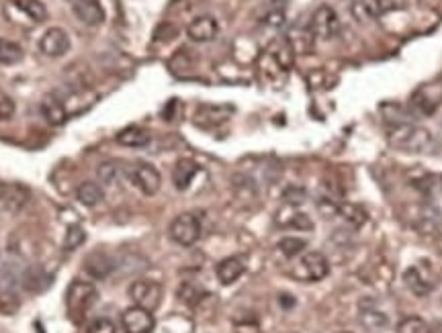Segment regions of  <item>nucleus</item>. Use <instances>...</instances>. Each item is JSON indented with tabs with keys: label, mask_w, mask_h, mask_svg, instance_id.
<instances>
[{
	"label": "nucleus",
	"mask_w": 442,
	"mask_h": 333,
	"mask_svg": "<svg viewBox=\"0 0 442 333\" xmlns=\"http://www.w3.org/2000/svg\"><path fill=\"white\" fill-rule=\"evenodd\" d=\"M87 333H115V323L106 317H99L87 325Z\"/></svg>",
	"instance_id": "473e14b6"
},
{
	"label": "nucleus",
	"mask_w": 442,
	"mask_h": 333,
	"mask_svg": "<svg viewBox=\"0 0 442 333\" xmlns=\"http://www.w3.org/2000/svg\"><path fill=\"white\" fill-rule=\"evenodd\" d=\"M385 4L383 0H353L350 15L356 23H371L383 15Z\"/></svg>",
	"instance_id": "4468645a"
},
{
	"label": "nucleus",
	"mask_w": 442,
	"mask_h": 333,
	"mask_svg": "<svg viewBox=\"0 0 442 333\" xmlns=\"http://www.w3.org/2000/svg\"><path fill=\"white\" fill-rule=\"evenodd\" d=\"M387 141L391 147L407 154H432L436 149L434 135L424 127L414 123L393 125L387 133Z\"/></svg>",
	"instance_id": "f257e3e1"
},
{
	"label": "nucleus",
	"mask_w": 442,
	"mask_h": 333,
	"mask_svg": "<svg viewBox=\"0 0 442 333\" xmlns=\"http://www.w3.org/2000/svg\"><path fill=\"white\" fill-rule=\"evenodd\" d=\"M18 309V297L13 290H0V313L13 315Z\"/></svg>",
	"instance_id": "c756f323"
},
{
	"label": "nucleus",
	"mask_w": 442,
	"mask_h": 333,
	"mask_svg": "<svg viewBox=\"0 0 442 333\" xmlns=\"http://www.w3.org/2000/svg\"><path fill=\"white\" fill-rule=\"evenodd\" d=\"M99 300V290L92 282L74 281L66 293V309L74 323H82Z\"/></svg>",
	"instance_id": "f03ea898"
},
{
	"label": "nucleus",
	"mask_w": 442,
	"mask_h": 333,
	"mask_svg": "<svg viewBox=\"0 0 442 333\" xmlns=\"http://www.w3.org/2000/svg\"><path fill=\"white\" fill-rule=\"evenodd\" d=\"M99 180L106 184V186H111V184H115L117 182V168H115V164H101V168H99Z\"/></svg>",
	"instance_id": "72a5a7b5"
},
{
	"label": "nucleus",
	"mask_w": 442,
	"mask_h": 333,
	"mask_svg": "<svg viewBox=\"0 0 442 333\" xmlns=\"http://www.w3.org/2000/svg\"><path fill=\"white\" fill-rule=\"evenodd\" d=\"M338 215L353 229L363 227L367 223V219H369L367 210L363 209L360 205H356V203H340V213Z\"/></svg>",
	"instance_id": "5701e85b"
},
{
	"label": "nucleus",
	"mask_w": 442,
	"mask_h": 333,
	"mask_svg": "<svg viewBox=\"0 0 442 333\" xmlns=\"http://www.w3.org/2000/svg\"><path fill=\"white\" fill-rule=\"evenodd\" d=\"M381 115H383L385 123H389L391 127L414 121V113H409L406 106L397 105V103H385L381 106Z\"/></svg>",
	"instance_id": "4be33fe9"
},
{
	"label": "nucleus",
	"mask_w": 442,
	"mask_h": 333,
	"mask_svg": "<svg viewBox=\"0 0 442 333\" xmlns=\"http://www.w3.org/2000/svg\"><path fill=\"white\" fill-rule=\"evenodd\" d=\"M76 198H78V203L80 205H84V207H96L103 198H105V193H103V188H101V184H96V182H82L78 188H76Z\"/></svg>",
	"instance_id": "412c9836"
},
{
	"label": "nucleus",
	"mask_w": 442,
	"mask_h": 333,
	"mask_svg": "<svg viewBox=\"0 0 442 333\" xmlns=\"http://www.w3.org/2000/svg\"><path fill=\"white\" fill-rule=\"evenodd\" d=\"M152 141V135L142 127H125L117 133V143L123 147H145Z\"/></svg>",
	"instance_id": "aec40b11"
},
{
	"label": "nucleus",
	"mask_w": 442,
	"mask_h": 333,
	"mask_svg": "<svg viewBox=\"0 0 442 333\" xmlns=\"http://www.w3.org/2000/svg\"><path fill=\"white\" fill-rule=\"evenodd\" d=\"M13 4L33 23H43L48 18V9L41 0H15Z\"/></svg>",
	"instance_id": "393cba45"
},
{
	"label": "nucleus",
	"mask_w": 442,
	"mask_h": 333,
	"mask_svg": "<svg viewBox=\"0 0 442 333\" xmlns=\"http://www.w3.org/2000/svg\"><path fill=\"white\" fill-rule=\"evenodd\" d=\"M180 298L184 300V303H189V305H195L197 303V298H201V295H203V290L201 288H197L195 284H191V282H187V284H182L180 286Z\"/></svg>",
	"instance_id": "f704fd0d"
},
{
	"label": "nucleus",
	"mask_w": 442,
	"mask_h": 333,
	"mask_svg": "<svg viewBox=\"0 0 442 333\" xmlns=\"http://www.w3.org/2000/svg\"><path fill=\"white\" fill-rule=\"evenodd\" d=\"M305 247H307V242L305 239H301V237H283L279 244H277V249L287 256V258H297L301 256L303 252H305Z\"/></svg>",
	"instance_id": "bb28decb"
},
{
	"label": "nucleus",
	"mask_w": 442,
	"mask_h": 333,
	"mask_svg": "<svg viewBox=\"0 0 442 333\" xmlns=\"http://www.w3.org/2000/svg\"><path fill=\"white\" fill-rule=\"evenodd\" d=\"M87 242V231L80 225H70L66 235H64V249L66 252H74Z\"/></svg>",
	"instance_id": "c85d7f7f"
},
{
	"label": "nucleus",
	"mask_w": 442,
	"mask_h": 333,
	"mask_svg": "<svg viewBox=\"0 0 442 333\" xmlns=\"http://www.w3.org/2000/svg\"><path fill=\"white\" fill-rule=\"evenodd\" d=\"M404 281L406 286L416 295V297H426L432 293L434 288V281L430 278V274H426L420 266H411L404 272Z\"/></svg>",
	"instance_id": "ddd939ff"
},
{
	"label": "nucleus",
	"mask_w": 442,
	"mask_h": 333,
	"mask_svg": "<svg viewBox=\"0 0 442 333\" xmlns=\"http://www.w3.org/2000/svg\"><path fill=\"white\" fill-rule=\"evenodd\" d=\"M41 115L43 119L48 121L53 127L62 125L66 119H68V111H66V105L62 98H57L55 94H48L43 101H41Z\"/></svg>",
	"instance_id": "dca6fc26"
},
{
	"label": "nucleus",
	"mask_w": 442,
	"mask_h": 333,
	"mask_svg": "<svg viewBox=\"0 0 442 333\" xmlns=\"http://www.w3.org/2000/svg\"><path fill=\"white\" fill-rule=\"evenodd\" d=\"M397 333H432L430 325L426 323L422 317L409 315L404 317L397 325Z\"/></svg>",
	"instance_id": "cd10ccee"
},
{
	"label": "nucleus",
	"mask_w": 442,
	"mask_h": 333,
	"mask_svg": "<svg viewBox=\"0 0 442 333\" xmlns=\"http://www.w3.org/2000/svg\"><path fill=\"white\" fill-rule=\"evenodd\" d=\"M87 270L94 278H105L106 274L113 270V264H111V258H106L103 254H94L87 260Z\"/></svg>",
	"instance_id": "a878e982"
},
{
	"label": "nucleus",
	"mask_w": 442,
	"mask_h": 333,
	"mask_svg": "<svg viewBox=\"0 0 442 333\" xmlns=\"http://www.w3.org/2000/svg\"><path fill=\"white\" fill-rule=\"evenodd\" d=\"M121 325H123L125 333H152L156 327V319L152 315V311L133 305L123 311Z\"/></svg>",
	"instance_id": "1a4fd4ad"
},
{
	"label": "nucleus",
	"mask_w": 442,
	"mask_h": 333,
	"mask_svg": "<svg viewBox=\"0 0 442 333\" xmlns=\"http://www.w3.org/2000/svg\"><path fill=\"white\" fill-rule=\"evenodd\" d=\"M15 111H17L15 101H13L6 92H2V90H0V121H9V119H13V117H15Z\"/></svg>",
	"instance_id": "7c9ffc66"
},
{
	"label": "nucleus",
	"mask_w": 442,
	"mask_h": 333,
	"mask_svg": "<svg viewBox=\"0 0 442 333\" xmlns=\"http://www.w3.org/2000/svg\"><path fill=\"white\" fill-rule=\"evenodd\" d=\"M318 210L324 215V217H336L338 213H340V203L334 201L332 196H321L318 201Z\"/></svg>",
	"instance_id": "2f4dec72"
},
{
	"label": "nucleus",
	"mask_w": 442,
	"mask_h": 333,
	"mask_svg": "<svg viewBox=\"0 0 442 333\" xmlns=\"http://www.w3.org/2000/svg\"><path fill=\"white\" fill-rule=\"evenodd\" d=\"M309 31L311 35L318 37L321 41H330L340 33V18L338 13L330 4H321L314 11V15L309 18Z\"/></svg>",
	"instance_id": "39448f33"
},
{
	"label": "nucleus",
	"mask_w": 442,
	"mask_h": 333,
	"mask_svg": "<svg viewBox=\"0 0 442 333\" xmlns=\"http://www.w3.org/2000/svg\"><path fill=\"white\" fill-rule=\"evenodd\" d=\"M266 21H268V25H272V27H281L284 23V15L281 11H275V13H270V15L266 17Z\"/></svg>",
	"instance_id": "c9c22d12"
},
{
	"label": "nucleus",
	"mask_w": 442,
	"mask_h": 333,
	"mask_svg": "<svg viewBox=\"0 0 442 333\" xmlns=\"http://www.w3.org/2000/svg\"><path fill=\"white\" fill-rule=\"evenodd\" d=\"M244 272H246V264L238 256H230V258L221 260V262L217 264V268H215L217 281L221 282V284H226V286L233 284Z\"/></svg>",
	"instance_id": "2eb2a0df"
},
{
	"label": "nucleus",
	"mask_w": 442,
	"mask_h": 333,
	"mask_svg": "<svg viewBox=\"0 0 442 333\" xmlns=\"http://www.w3.org/2000/svg\"><path fill=\"white\" fill-rule=\"evenodd\" d=\"M338 333H350V332H338Z\"/></svg>",
	"instance_id": "4c0bfd02"
},
{
	"label": "nucleus",
	"mask_w": 442,
	"mask_h": 333,
	"mask_svg": "<svg viewBox=\"0 0 442 333\" xmlns=\"http://www.w3.org/2000/svg\"><path fill=\"white\" fill-rule=\"evenodd\" d=\"M129 178L145 196H154L162 186V176L152 164H136L129 172Z\"/></svg>",
	"instance_id": "6e6552de"
},
{
	"label": "nucleus",
	"mask_w": 442,
	"mask_h": 333,
	"mask_svg": "<svg viewBox=\"0 0 442 333\" xmlns=\"http://www.w3.org/2000/svg\"><path fill=\"white\" fill-rule=\"evenodd\" d=\"M129 297L133 305L156 311L162 303V286L156 281H133L129 284Z\"/></svg>",
	"instance_id": "423d86ee"
},
{
	"label": "nucleus",
	"mask_w": 442,
	"mask_h": 333,
	"mask_svg": "<svg viewBox=\"0 0 442 333\" xmlns=\"http://www.w3.org/2000/svg\"><path fill=\"white\" fill-rule=\"evenodd\" d=\"M168 233H170V239L178 246H195L199 237H201V221L193 213H182V215L172 219Z\"/></svg>",
	"instance_id": "20e7f679"
},
{
	"label": "nucleus",
	"mask_w": 442,
	"mask_h": 333,
	"mask_svg": "<svg viewBox=\"0 0 442 333\" xmlns=\"http://www.w3.org/2000/svg\"><path fill=\"white\" fill-rule=\"evenodd\" d=\"M358 321H360L363 327L369 329V332H381V329L389 327V317L385 315L381 309L372 307V305H360Z\"/></svg>",
	"instance_id": "6ab92c4d"
},
{
	"label": "nucleus",
	"mask_w": 442,
	"mask_h": 333,
	"mask_svg": "<svg viewBox=\"0 0 442 333\" xmlns=\"http://www.w3.org/2000/svg\"><path fill=\"white\" fill-rule=\"evenodd\" d=\"M72 11L80 23L89 27H96L105 21V11H103L101 0H76L72 4Z\"/></svg>",
	"instance_id": "9b49d317"
},
{
	"label": "nucleus",
	"mask_w": 442,
	"mask_h": 333,
	"mask_svg": "<svg viewBox=\"0 0 442 333\" xmlns=\"http://www.w3.org/2000/svg\"><path fill=\"white\" fill-rule=\"evenodd\" d=\"M199 172V164L195 159L182 158L178 159L175 170H172V182H175V188L177 191H187L193 182V178Z\"/></svg>",
	"instance_id": "f3484780"
},
{
	"label": "nucleus",
	"mask_w": 442,
	"mask_h": 333,
	"mask_svg": "<svg viewBox=\"0 0 442 333\" xmlns=\"http://www.w3.org/2000/svg\"><path fill=\"white\" fill-rule=\"evenodd\" d=\"M23 57H25V52L18 43L0 37V64L2 66H15L18 62H23Z\"/></svg>",
	"instance_id": "b1692460"
},
{
	"label": "nucleus",
	"mask_w": 442,
	"mask_h": 333,
	"mask_svg": "<svg viewBox=\"0 0 442 333\" xmlns=\"http://www.w3.org/2000/svg\"><path fill=\"white\" fill-rule=\"evenodd\" d=\"M70 35L62 27L48 29L39 39V52L43 53V55H48V57H62V55H66V53L70 52Z\"/></svg>",
	"instance_id": "0eeeda50"
},
{
	"label": "nucleus",
	"mask_w": 442,
	"mask_h": 333,
	"mask_svg": "<svg viewBox=\"0 0 442 333\" xmlns=\"http://www.w3.org/2000/svg\"><path fill=\"white\" fill-rule=\"evenodd\" d=\"M330 274V262L321 252H303L291 266V276L299 282H319Z\"/></svg>",
	"instance_id": "7ed1b4c3"
},
{
	"label": "nucleus",
	"mask_w": 442,
	"mask_h": 333,
	"mask_svg": "<svg viewBox=\"0 0 442 333\" xmlns=\"http://www.w3.org/2000/svg\"><path fill=\"white\" fill-rule=\"evenodd\" d=\"M27 203V191L17 184L0 182V209L17 210Z\"/></svg>",
	"instance_id": "a211bd4d"
},
{
	"label": "nucleus",
	"mask_w": 442,
	"mask_h": 333,
	"mask_svg": "<svg viewBox=\"0 0 442 333\" xmlns=\"http://www.w3.org/2000/svg\"><path fill=\"white\" fill-rule=\"evenodd\" d=\"M219 33V25L217 21L209 15H203V17L193 18L187 27V35L191 41L195 43H207V41H213Z\"/></svg>",
	"instance_id": "9d476101"
},
{
	"label": "nucleus",
	"mask_w": 442,
	"mask_h": 333,
	"mask_svg": "<svg viewBox=\"0 0 442 333\" xmlns=\"http://www.w3.org/2000/svg\"><path fill=\"white\" fill-rule=\"evenodd\" d=\"M68 2H72V4H74V2H76V0H68Z\"/></svg>",
	"instance_id": "e433bc0d"
},
{
	"label": "nucleus",
	"mask_w": 442,
	"mask_h": 333,
	"mask_svg": "<svg viewBox=\"0 0 442 333\" xmlns=\"http://www.w3.org/2000/svg\"><path fill=\"white\" fill-rule=\"evenodd\" d=\"M441 333H442V325H441Z\"/></svg>",
	"instance_id": "58836bf2"
},
{
	"label": "nucleus",
	"mask_w": 442,
	"mask_h": 333,
	"mask_svg": "<svg viewBox=\"0 0 442 333\" xmlns=\"http://www.w3.org/2000/svg\"><path fill=\"white\" fill-rule=\"evenodd\" d=\"M233 115V106L230 105H201L197 108L195 121L203 127H217L226 123Z\"/></svg>",
	"instance_id": "f8f14e48"
}]
</instances>
